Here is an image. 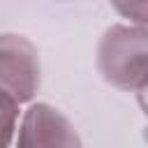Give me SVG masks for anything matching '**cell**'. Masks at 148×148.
Listing matches in <instances>:
<instances>
[{
	"instance_id": "obj_1",
	"label": "cell",
	"mask_w": 148,
	"mask_h": 148,
	"mask_svg": "<svg viewBox=\"0 0 148 148\" xmlns=\"http://www.w3.org/2000/svg\"><path fill=\"white\" fill-rule=\"evenodd\" d=\"M97 67L116 88L143 92L148 81V32L141 25H111L97 49Z\"/></svg>"
},
{
	"instance_id": "obj_2",
	"label": "cell",
	"mask_w": 148,
	"mask_h": 148,
	"mask_svg": "<svg viewBox=\"0 0 148 148\" xmlns=\"http://www.w3.org/2000/svg\"><path fill=\"white\" fill-rule=\"evenodd\" d=\"M39 88V56L23 35H0V92L16 104L30 102Z\"/></svg>"
},
{
	"instance_id": "obj_3",
	"label": "cell",
	"mask_w": 148,
	"mask_h": 148,
	"mask_svg": "<svg viewBox=\"0 0 148 148\" xmlns=\"http://www.w3.org/2000/svg\"><path fill=\"white\" fill-rule=\"evenodd\" d=\"M16 148H81V139L62 111L51 104H32L21 120Z\"/></svg>"
},
{
	"instance_id": "obj_4",
	"label": "cell",
	"mask_w": 148,
	"mask_h": 148,
	"mask_svg": "<svg viewBox=\"0 0 148 148\" xmlns=\"http://www.w3.org/2000/svg\"><path fill=\"white\" fill-rule=\"evenodd\" d=\"M16 118H18V104L9 95L0 92V148L9 146L16 130Z\"/></svg>"
}]
</instances>
